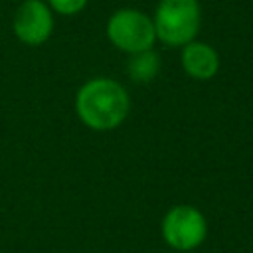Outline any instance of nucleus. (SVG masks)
I'll return each instance as SVG.
<instances>
[{
  "mask_svg": "<svg viewBox=\"0 0 253 253\" xmlns=\"http://www.w3.org/2000/svg\"><path fill=\"white\" fill-rule=\"evenodd\" d=\"M75 111L85 126L93 130H113L128 117L130 97L119 81L95 77L79 87Z\"/></svg>",
  "mask_w": 253,
  "mask_h": 253,
  "instance_id": "nucleus-1",
  "label": "nucleus"
},
{
  "mask_svg": "<svg viewBox=\"0 0 253 253\" xmlns=\"http://www.w3.org/2000/svg\"><path fill=\"white\" fill-rule=\"evenodd\" d=\"M202 10L198 0H160L154 10L156 40L170 47H184L200 32Z\"/></svg>",
  "mask_w": 253,
  "mask_h": 253,
  "instance_id": "nucleus-2",
  "label": "nucleus"
},
{
  "mask_svg": "<svg viewBox=\"0 0 253 253\" xmlns=\"http://www.w3.org/2000/svg\"><path fill=\"white\" fill-rule=\"evenodd\" d=\"M107 38L117 49L132 55L152 49L156 32L150 16L134 8H121L107 20Z\"/></svg>",
  "mask_w": 253,
  "mask_h": 253,
  "instance_id": "nucleus-3",
  "label": "nucleus"
},
{
  "mask_svg": "<svg viewBox=\"0 0 253 253\" xmlns=\"http://www.w3.org/2000/svg\"><path fill=\"white\" fill-rule=\"evenodd\" d=\"M162 239L176 251H192L200 247L208 235V221L204 213L188 204L172 206L162 217Z\"/></svg>",
  "mask_w": 253,
  "mask_h": 253,
  "instance_id": "nucleus-4",
  "label": "nucleus"
},
{
  "mask_svg": "<svg viewBox=\"0 0 253 253\" xmlns=\"http://www.w3.org/2000/svg\"><path fill=\"white\" fill-rule=\"evenodd\" d=\"M14 36L26 45H42L53 32V10L43 0H24L12 22Z\"/></svg>",
  "mask_w": 253,
  "mask_h": 253,
  "instance_id": "nucleus-5",
  "label": "nucleus"
},
{
  "mask_svg": "<svg viewBox=\"0 0 253 253\" xmlns=\"http://www.w3.org/2000/svg\"><path fill=\"white\" fill-rule=\"evenodd\" d=\"M182 69L186 75L198 81H208L211 79L217 69H219V55L217 51L206 43V42H190L182 47Z\"/></svg>",
  "mask_w": 253,
  "mask_h": 253,
  "instance_id": "nucleus-6",
  "label": "nucleus"
},
{
  "mask_svg": "<svg viewBox=\"0 0 253 253\" xmlns=\"http://www.w3.org/2000/svg\"><path fill=\"white\" fill-rule=\"evenodd\" d=\"M128 77L136 83H150L160 71V57L154 49H146L140 53H132L126 65Z\"/></svg>",
  "mask_w": 253,
  "mask_h": 253,
  "instance_id": "nucleus-7",
  "label": "nucleus"
},
{
  "mask_svg": "<svg viewBox=\"0 0 253 253\" xmlns=\"http://www.w3.org/2000/svg\"><path fill=\"white\" fill-rule=\"evenodd\" d=\"M89 0H47V6L61 16H75L79 14Z\"/></svg>",
  "mask_w": 253,
  "mask_h": 253,
  "instance_id": "nucleus-8",
  "label": "nucleus"
}]
</instances>
